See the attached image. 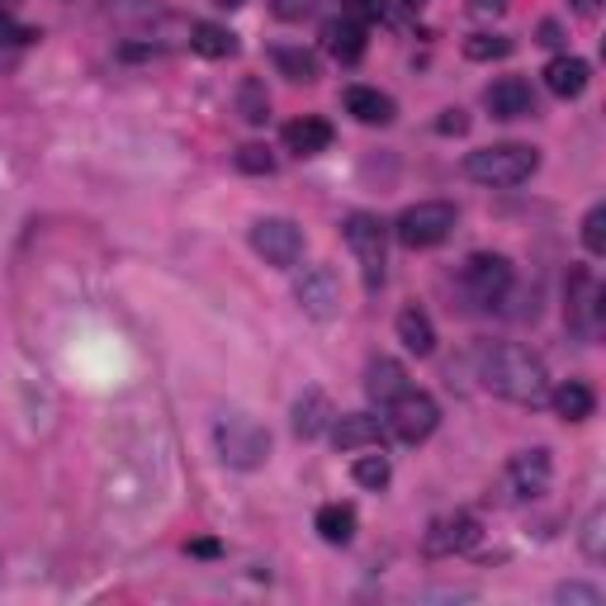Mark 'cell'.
Wrapping results in <instances>:
<instances>
[{
	"instance_id": "6da1fadb",
	"label": "cell",
	"mask_w": 606,
	"mask_h": 606,
	"mask_svg": "<svg viewBox=\"0 0 606 606\" xmlns=\"http://www.w3.org/2000/svg\"><path fill=\"white\" fill-rule=\"evenodd\" d=\"M478 379H484L488 393L507 398V403H545L550 398V379H545V365H540L531 350L517 346V342H488L478 346Z\"/></svg>"
},
{
	"instance_id": "7a4b0ae2",
	"label": "cell",
	"mask_w": 606,
	"mask_h": 606,
	"mask_svg": "<svg viewBox=\"0 0 606 606\" xmlns=\"http://www.w3.org/2000/svg\"><path fill=\"white\" fill-rule=\"evenodd\" d=\"M535 166L540 152L526 148V142H493V148L465 156V175L478 185H521L535 175Z\"/></svg>"
},
{
	"instance_id": "3957f363",
	"label": "cell",
	"mask_w": 606,
	"mask_h": 606,
	"mask_svg": "<svg viewBox=\"0 0 606 606\" xmlns=\"http://www.w3.org/2000/svg\"><path fill=\"white\" fill-rule=\"evenodd\" d=\"M214 441H218V455L232 469H261L270 459V432L257 418H247V412H228L214 426Z\"/></svg>"
},
{
	"instance_id": "277c9868",
	"label": "cell",
	"mask_w": 606,
	"mask_h": 606,
	"mask_svg": "<svg viewBox=\"0 0 606 606\" xmlns=\"http://www.w3.org/2000/svg\"><path fill=\"white\" fill-rule=\"evenodd\" d=\"M455 204H445V199H422V204H412V209L398 214L393 223V232H398V242L412 247V251H426V247H441L445 237L455 232Z\"/></svg>"
},
{
	"instance_id": "5b68a950",
	"label": "cell",
	"mask_w": 606,
	"mask_h": 606,
	"mask_svg": "<svg viewBox=\"0 0 606 606\" xmlns=\"http://www.w3.org/2000/svg\"><path fill=\"white\" fill-rule=\"evenodd\" d=\"M436 422H441V408H436L432 393L408 389V393H398L393 403H389V432L403 441V445L426 441V436L436 432Z\"/></svg>"
},
{
	"instance_id": "8992f818",
	"label": "cell",
	"mask_w": 606,
	"mask_h": 606,
	"mask_svg": "<svg viewBox=\"0 0 606 606\" xmlns=\"http://www.w3.org/2000/svg\"><path fill=\"white\" fill-rule=\"evenodd\" d=\"M251 247H257V257H266V266L290 270L303 257V228L290 218H257L251 223Z\"/></svg>"
},
{
	"instance_id": "52a82bcc",
	"label": "cell",
	"mask_w": 606,
	"mask_h": 606,
	"mask_svg": "<svg viewBox=\"0 0 606 606\" xmlns=\"http://www.w3.org/2000/svg\"><path fill=\"white\" fill-rule=\"evenodd\" d=\"M342 237H346V247L356 251V261L365 270V284L375 290V284L385 280V223H379L375 214H350Z\"/></svg>"
},
{
	"instance_id": "ba28073f",
	"label": "cell",
	"mask_w": 606,
	"mask_h": 606,
	"mask_svg": "<svg viewBox=\"0 0 606 606\" xmlns=\"http://www.w3.org/2000/svg\"><path fill=\"white\" fill-rule=\"evenodd\" d=\"M294 299H299L303 313L317 317V323L337 317L342 313V280H337V270H332V266H309L294 280Z\"/></svg>"
},
{
	"instance_id": "9c48e42d",
	"label": "cell",
	"mask_w": 606,
	"mask_h": 606,
	"mask_svg": "<svg viewBox=\"0 0 606 606\" xmlns=\"http://www.w3.org/2000/svg\"><path fill=\"white\" fill-rule=\"evenodd\" d=\"M459 280H465L469 299H478V303H502L507 290H512V261H507V257H493V251H474V257L465 261V270H459Z\"/></svg>"
},
{
	"instance_id": "30bf717a",
	"label": "cell",
	"mask_w": 606,
	"mask_h": 606,
	"mask_svg": "<svg viewBox=\"0 0 606 606\" xmlns=\"http://www.w3.org/2000/svg\"><path fill=\"white\" fill-rule=\"evenodd\" d=\"M478 535H484V526H478L469 512H455V517L432 521V531H426L422 550L436 554V560H441V554H465V550L478 545Z\"/></svg>"
},
{
	"instance_id": "8fae6325",
	"label": "cell",
	"mask_w": 606,
	"mask_h": 606,
	"mask_svg": "<svg viewBox=\"0 0 606 606\" xmlns=\"http://www.w3.org/2000/svg\"><path fill=\"white\" fill-rule=\"evenodd\" d=\"M507 478H512V493H517V498H545V493H550V478H554L550 451H545V445H535V451H521L512 465H507Z\"/></svg>"
},
{
	"instance_id": "7c38bea8",
	"label": "cell",
	"mask_w": 606,
	"mask_h": 606,
	"mask_svg": "<svg viewBox=\"0 0 606 606\" xmlns=\"http://www.w3.org/2000/svg\"><path fill=\"white\" fill-rule=\"evenodd\" d=\"M484 105L493 109V119H526V115H535V95H531V86H526L521 76H502V82H493L488 95H484Z\"/></svg>"
},
{
	"instance_id": "4fadbf2b",
	"label": "cell",
	"mask_w": 606,
	"mask_h": 606,
	"mask_svg": "<svg viewBox=\"0 0 606 606\" xmlns=\"http://www.w3.org/2000/svg\"><path fill=\"white\" fill-rule=\"evenodd\" d=\"M597 313H602V303H597L593 275H587V270H573V275H569V327L573 332H593Z\"/></svg>"
},
{
	"instance_id": "5bb4252c",
	"label": "cell",
	"mask_w": 606,
	"mask_h": 606,
	"mask_svg": "<svg viewBox=\"0 0 606 606\" xmlns=\"http://www.w3.org/2000/svg\"><path fill=\"white\" fill-rule=\"evenodd\" d=\"M342 105H346L350 119L370 123V129H385V123H393V100H389L385 90H375V86H350L342 95Z\"/></svg>"
},
{
	"instance_id": "9a60e30c",
	"label": "cell",
	"mask_w": 606,
	"mask_h": 606,
	"mask_svg": "<svg viewBox=\"0 0 606 606\" xmlns=\"http://www.w3.org/2000/svg\"><path fill=\"white\" fill-rule=\"evenodd\" d=\"M284 148H290L294 156H317L332 148V123L317 119V115H303L294 123H284Z\"/></svg>"
},
{
	"instance_id": "2e32d148",
	"label": "cell",
	"mask_w": 606,
	"mask_h": 606,
	"mask_svg": "<svg viewBox=\"0 0 606 606\" xmlns=\"http://www.w3.org/2000/svg\"><path fill=\"white\" fill-rule=\"evenodd\" d=\"M408 389H412V385H408V370H403L398 360H389V356H385V360H375L370 370H365V393H370L379 408H389L393 398H398V393H408Z\"/></svg>"
},
{
	"instance_id": "e0dca14e",
	"label": "cell",
	"mask_w": 606,
	"mask_h": 606,
	"mask_svg": "<svg viewBox=\"0 0 606 606\" xmlns=\"http://www.w3.org/2000/svg\"><path fill=\"white\" fill-rule=\"evenodd\" d=\"M587 76H593V67H587L583 57H554L545 67V86H550V95H560V100H578L587 90Z\"/></svg>"
},
{
	"instance_id": "ac0fdd59",
	"label": "cell",
	"mask_w": 606,
	"mask_h": 606,
	"mask_svg": "<svg viewBox=\"0 0 606 606\" xmlns=\"http://www.w3.org/2000/svg\"><path fill=\"white\" fill-rule=\"evenodd\" d=\"M379 418L370 412H346V418L332 422V441H337V451H365V445H379Z\"/></svg>"
},
{
	"instance_id": "d6986e66",
	"label": "cell",
	"mask_w": 606,
	"mask_h": 606,
	"mask_svg": "<svg viewBox=\"0 0 606 606\" xmlns=\"http://www.w3.org/2000/svg\"><path fill=\"white\" fill-rule=\"evenodd\" d=\"M332 418H337V412H332V403H327V393H323V389H309V393H303L299 403H294V432H299L303 441L323 436Z\"/></svg>"
},
{
	"instance_id": "ffe728a7",
	"label": "cell",
	"mask_w": 606,
	"mask_h": 606,
	"mask_svg": "<svg viewBox=\"0 0 606 606\" xmlns=\"http://www.w3.org/2000/svg\"><path fill=\"white\" fill-rule=\"evenodd\" d=\"M323 39H327V53L337 57L342 67H350V62L365 57V24L360 20H346V14H342L337 24H327Z\"/></svg>"
},
{
	"instance_id": "44dd1931",
	"label": "cell",
	"mask_w": 606,
	"mask_h": 606,
	"mask_svg": "<svg viewBox=\"0 0 606 606\" xmlns=\"http://www.w3.org/2000/svg\"><path fill=\"white\" fill-rule=\"evenodd\" d=\"M398 342H403L412 356H432V350H436L432 317H426L422 309H403V313H398Z\"/></svg>"
},
{
	"instance_id": "7402d4cb",
	"label": "cell",
	"mask_w": 606,
	"mask_h": 606,
	"mask_svg": "<svg viewBox=\"0 0 606 606\" xmlns=\"http://www.w3.org/2000/svg\"><path fill=\"white\" fill-rule=\"evenodd\" d=\"M550 403H554V412H560L564 422H587L597 412V393L587 385H578V379H569V385H560L550 393Z\"/></svg>"
},
{
	"instance_id": "603a6c76",
	"label": "cell",
	"mask_w": 606,
	"mask_h": 606,
	"mask_svg": "<svg viewBox=\"0 0 606 606\" xmlns=\"http://www.w3.org/2000/svg\"><path fill=\"white\" fill-rule=\"evenodd\" d=\"M317 535L327 540V545H346L350 535H356V507H346V502H327V507H317Z\"/></svg>"
},
{
	"instance_id": "cb8c5ba5",
	"label": "cell",
	"mask_w": 606,
	"mask_h": 606,
	"mask_svg": "<svg viewBox=\"0 0 606 606\" xmlns=\"http://www.w3.org/2000/svg\"><path fill=\"white\" fill-rule=\"evenodd\" d=\"M270 62H275V67L290 76V82H317V57L313 53H303V47H275V53H270Z\"/></svg>"
},
{
	"instance_id": "d4e9b609",
	"label": "cell",
	"mask_w": 606,
	"mask_h": 606,
	"mask_svg": "<svg viewBox=\"0 0 606 606\" xmlns=\"http://www.w3.org/2000/svg\"><path fill=\"white\" fill-rule=\"evenodd\" d=\"M190 47H195L199 57H232L237 39H232L223 24H195V34H190Z\"/></svg>"
},
{
	"instance_id": "484cf974",
	"label": "cell",
	"mask_w": 606,
	"mask_h": 606,
	"mask_svg": "<svg viewBox=\"0 0 606 606\" xmlns=\"http://www.w3.org/2000/svg\"><path fill=\"white\" fill-rule=\"evenodd\" d=\"M237 115H242L247 123H266L270 119V95H266V86L257 82V76H247V82L237 86Z\"/></svg>"
},
{
	"instance_id": "4316f807",
	"label": "cell",
	"mask_w": 606,
	"mask_h": 606,
	"mask_svg": "<svg viewBox=\"0 0 606 606\" xmlns=\"http://www.w3.org/2000/svg\"><path fill=\"white\" fill-rule=\"evenodd\" d=\"M507 53H512V39H502V34H474V39H465V57L469 62H502Z\"/></svg>"
},
{
	"instance_id": "83f0119b",
	"label": "cell",
	"mask_w": 606,
	"mask_h": 606,
	"mask_svg": "<svg viewBox=\"0 0 606 606\" xmlns=\"http://www.w3.org/2000/svg\"><path fill=\"white\" fill-rule=\"evenodd\" d=\"M350 474H356V484H360V488H375V493L393 478V469H389V459H385V455H360L356 465H350Z\"/></svg>"
},
{
	"instance_id": "f1b7e54d",
	"label": "cell",
	"mask_w": 606,
	"mask_h": 606,
	"mask_svg": "<svg viewBox=\"0 0 606 606\" xmlns=\"http://www.w3.org/2000/svg\"><path fill=\"white\" fill-rule=\"evenodd\" d=\"M602 526H606V512H602V507H593V512H587V521H583V554H587V560H593V564H602V554H606V531H602Z\"/></svg>"
},
{
	"instance_id": "f546056e",
	"label": "cell",
	"mask_w": 606,
	"mask_h": 606,
	"mask_svg": "<svg viewBox=\"0 0 606 606\" xmlns=\"http://www.w3.org/2000/svg\"><path fill=\"white\" fill-rule=\"evenodd\" d=\"M237 171L270 175V171H275V156H270V148H261V142H247V148H237Z\"/></svg>"
},
{
	"instance_id": "4dcf8cb0",
	"label": "cell",
	"mask_w": 606,
	"mask_h": 606,
	"mask_svg": "<svg viewBox=\"0 0 606 606\" xmlns=\"http://www.w3.org/2000/svg\"><path fill=\"white\" fill-rule=\"evenodd\" d=\"M583 247L593 251V257L606 251V209H602V204H597V209H587V218H583Z\"/></svg>"
},
{
	"instance_id": "1f68e13d",
	"label": "cell",
	"mask_w": 606,
	"mask_h": 606,
	"mask_svg": "<svg viewBox=\"0 0 606 606\" xmlns=\"http://www.w3.org/2000/svg\"><path fill=\"white\" fill-rule=\"evenodd\" d=\"M342 14L346 20H379V14H385V0H342Z\"/></svg>"
},
{
	"instance_id": "d6a6232c",
	"label": "cell",
	"mask_w": 606,
	"mask_h": 606,
	"mask_svg": "<svg viewBox=\"0 0 606 606\" xmlns=\"http://www.w3.org/2000/svg\"><path fill=\"white\" fill-rule=\"evenodd\" d=\"M554 602H583V606H597L602 593H597V587H583V583H564V587H554Z\"/></svg>"
},
{
	"instance_id": "836d02e7",
	"label": "cell",
	"mask_w": 606,
	"mask_h": 606,
	"mask_svg": "<svg viewBox=\"0 0 606 606\" xmlns=\"http://www.w3.org/2000/svg\"><path fill=\"white\" fill-rule=\"evenodd\" d=\"M436 129H441V133H465V129H469L465 109H445V115L436 119Z\"/></svg>"
},
{
	"instance_id": "e575fe53",
	"label": "cell",
	"mask_w": 606,
	"mask_h": 606,
	"mask_svg": "<svg viewBox=\"0 0 606 606\" xmlns=\"http://www.w3.org/2000/svg\"><path fill=\"white\" fill-rule=\"evenodd\" d=\"M502 10H507V0H469V14H474V20H498Z\"/></svg>"
},
{
	"instance_id": "d590c367",
	"label": "cell",
	"mask_w": 606,
	"mask_h": 606,
	"mask_svg": "<svg viewBox=\"0 0 606 606\" xmlns=\"http://www.w3.org/2000/svg\"><path fill=\"white\" fill-rule=\"evenodd\" d=\"M540 43H545V47H560V43H564V29L554 24V20H545V24H540Z\"/></svg>"
},
{
	"instance_id": "8d00e7d4",
	"label": "cell",
	"mask_w": 606,
	"mask_h": 606,
	"mask_svg": "<svg viewBox=\"0 0 606 606\" xmlns=\"http://www.w3.org/2000/svg\"><path fill=\"white\" fill-rule=\"evenodd\" d=\"M190 554H204V560H214V554H218V540H195V545H190Z\"/></svg>"
},
{
	"instance_id": "74e56055",
	"label": "cell",
	"mask_w": 606,
	"mask_h": 606,
	"mask_svg": "<svg viewBox=\"0 0 606 606\" xmlns=\"http://www.w3.org/2000/svg\"><path fill=\"white\" fill-rule=\"evenodd\" d=\"M573 10H578V14H583V20H593V14L602 10V0H573Z\"/></svg>"
},
{
	"instance_id": "f35d334b",
	"label": "cell",
	"mask_w": 606,
	"mask_h": 606,
	"mask_svg": "<svg viewBox=\"0 0 606 606\" xmlns=\"http://www.w3.org/2000/svg\"><path fill=\"white\" fill-rule=\"evenodd\" d=\"M14 10V0H0V14H10Z\"/></svg>"
},
{
	"instance_id": "ab89813d",
	"label": "cell",
	"mask_w": 606,
	"mask_h": 606,
	"mask_svg": "<svg viewBox=\"0 0 606 606\" xmlns=\"http://www.w3.org/2000/svg\"><path fill=\"white\" fill-rule=\"evenodd\" d=\"M218 6H242V0H218Z\"/></svg>"
}]
</instances>
